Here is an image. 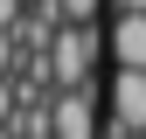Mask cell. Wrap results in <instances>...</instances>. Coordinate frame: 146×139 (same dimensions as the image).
Here are the masks:
<instances>
[{
	"instance_id": "obj_3",
	"label": "cell",
	"mask_w": 146,
	"mask_h": 139,
	"mask_svg": "<svg viewBox=\"0 0 146 139\" xmlns=\"http://www.w3.org/2000/svg\"><path fill=\"white\" fill-rule=\"evenodd\" d=\"M49 125H56V139H98L90 91H56V104H49Z\"/></svg>"
},
{
	"instance_id": "obj_8",
	"label": "cell",
	"mask_w": 146,
	"mask_h": 139,
	"mask_svg": "<svg viewBox=\"0 0 146 139\" xmlns=\"http://www.w3.org/2000/svg\"><path fill=\"white\" fill-rule=\"evenodd\" d=\"M0 28H21V0H0Z\"/></svg>"
},
{
	"instance_id": "obj_9",
	"label": "cell",
	"mask_w": 146,
	"mask_h": 139,
	"mask_svg": "<svg viewBox=\"0 0 146 139\" xmlns=\"http://www.w3.org/2000/svg\"><path fill=\"white\" fill-rule=\"evenodd\" d=\"M111 7H118V14H146V0H111Z\"/></svg>"
},
{
	"instance_id": "obj_10",
	"label": "cell",
	"mask_w": 146,
	"mask_h": 139,
	"mask_svg": "<svg viewBox=\"0 0 146 139\" xmlns=\"http://www.w3.org/2000/svg\"><path fill=\"white\" fill-rule=\"evenodd\" d=\"M0 139H14V132H0Z\"/></svg>"
},
{
	"instance_id": "obj_2",
	"label": "cell",
	"mask_w": 146,
	"mask_h": 139,
	"mask_svg": "<svg viewBox=\"0 0 146 139\" xmlns=\"http://www.w3.org/2000/svg\"><path fill=\"white\" fill-rule=\"evenodd\" d=\"M49 70H56L63 91H84L90 83V28H56L49 35Z\"/></svg>"
},
{
	"instance_id": "obj_7",
	"label": "cell",
	"mask_w": 146,
	"mask_h": 139,
	"mask_svg": "<svg viewBox=\"0 0 146 139\" xmlns=\"http://www.w3.org/2000/svg\"><path fill=\"white\" fill-rule=\"evenodd\" d=\"M14 49H21V35H14V28H0V77L14 70Z\"/></svg>"
},
{
	"instance_id": "obj_6",
	"label": "cell",
	"mask_w": 146,
	"mask_h": 139,
	"mask_svg": "<svg viewBox=\"0 0 146 139\" xmlns=\"http://www.w3.org/2000/svg\"><path fill=\"white\" fill-rule=\"evenodd\" d=\"M0 132H14V77H0Z\"/></svg>"
},
{
	"instance_id": "obj_4",
	"label": "cell",
	"mask_w": 146,
	"mask_h": 139,
	"mask_svg": "<svg viewBox=\"0 0 146 139\" xmlns=\"http://www.w3.org/2000/svg\"><path fill=\"white\" fill-rule=\"evenodd\" d=\"M104 49H111L118 70H146V14H118L111 35H104Z\"/></svg>"
},
{
	"instance_id": "obj_1",
	"label": "cell",
	"mask_w": 146,
	"mask_h": 139,
	"mask_svg": "<svg viewBox=\"0 0 146 139\" xmlns=\"http://www.w3.org/2000/svg\"><path fill=\"white\" fill-rule=\"evenodd\" d=\"M111 139H146V70L111 77Z\"/></svg>"
},
{
	"instance_id": "obj_5",
	"label": "cell",
	"mask_w": 146,
	"mask_h": 139,
	"mask_svg": "<svg viewBox=\"0 0 146 139\" xmlns=\"http://www.w3.org/2000/svg\"><path fill=\"white\" fill-rule=\"evenodd\" d=\"M49 7H56V21H63V28H90L98 0H49Z\"/></svg>"
}]
</instances>
